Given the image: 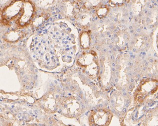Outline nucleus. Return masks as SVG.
<instances>
[{"instance_id":"f257e3e1","label":"nucleus","mask_w":158,"mask_h":126,"mask_svg":"<svg viewBox=\"0 0 158 126\" xmlns=\"http://www.w3.org/2000/svg\"><path fill=\"white\" fill-rule=\"evenodd\" d=\"M158 90V80L154 79L143 80L135 93V100L142 103L149 96L155 93Z\"/></svg>"},{"instance_id":"f03ea898","label":"nucleus","mask_w":158,"mask_h":126,"mask_svg":"<svg viewBox=\"0 0 158 126\" xmlns=\"http://www.w3.org/2000/svg\"><path fill=\"white\" fill-rule=\"evenodd\" d=\"M25 0H13L2 11V16L5 20L10 21L18 16L21 17L24 9Z\"/></svg>"},{"instance_id":"7ed1b4c3","label":"nucleus","mask_w":158,"mask_h":126,"mask_svg":"<svg viewBox=\"0 0 158 126\" xmlns=\"http://www.w3.org/2000/svg\"><path fill=\"white\" fill-rule=\"evenodd\" d=\"M34 13V5L31 0H25L24 3V9L23 11L20 20L21 22L19 23L20 25L24 26L30 22L32 16Z\"/></svg>"},{"instance_id":"20e7f679","label":"nucleus","mask_w":158,"mask_h":126,"mask_svg":"<svg viewBox=\"0 0 158 126\" xmlns=\"http://www.w3.org/2000/svg\"><path fill=\"white\" fill-rule=\"evenodd\" d=\"M148 1V0H131L132 11L134 12H139L147 4Z\"/></svg>"},{"instance_id":"39448f33","label":"nucleus","mask_w":158,"mask_h":126,"mask_svg":"<svg viewBox=\"0 0 158 126\" xmlns=\"http://www.w3.org/2000/svg\"><path fill=\"white\" fill-rule=\"evenodd\" d=\"M80 43L83 49H88L90 45V36L88 32L82 33L80 37Z\"/></svg>"},{"instance_id":"423d86ee","label":"nucleus","mask_w":158,"mask_h":126,"mask_svg":"<svg viewBox=\"0 0 158 126\" xmlns=\"http://www.w3.org/2000/svg\"><path fill=\"white\" fill-rule=\"evenodd\" d=\"M110 12V8L107 5H101L98 7L96 11V13L98 17L102 18L105 17Z\"/></svg>"},{"instance_id":"0eeeda50","label":"nucleus","mask_w":158,"mask_h":126,"mask_svg":"<svg viewBox=\"0 0 158 126\" xmlns=\"http://www.w3.org/2000/svg\"><path fill=\"white\" fill-rule=\"evenodd\" d=\"M103 0H84V5L87 9L98 8L101 5Z\"/></svg>"},{"instance_id":"6e6552de","label":"nucleus","mask_w":158,"mask_h":126,"mask_svg":"<svg viewBox=\"0 0 158 126\" xmlns=\"http://www.w3.org/2000/svg\"><path fill=\"white\" fill-rule=\"evenodd\" d=\"M131 0H109V4L111 7H123L129 3Z\"/></svg>"},{"instance_id":"1a4fd4ad","label":"nucleus","mask_w":158,"mask_h":126,"mask_svg":"<svg viewBox=\"0 0 158 126\" xmlns=\"http://www.w3.org/2000/svg\"><path fill=\"white\" fill-rule=\"evenodd\" d=\"M56 0H39L40 6L43 8H48L51 7L55 4Z\"/></svg>"},{"instance_id":"9d476101","label":"nucleus","mask_w":158,"mask_h":126,"mask_svg":"<svg viewBox=\"0 0 158 126\" xmlns=\"http://www.w3.org/2000/svg\"><path fill=\"white\" fill-rule=\"evenodd\" d=\"M1 6L2 7H6L10 3H11V0H1Z\"/></svg>"},{"instance_id":"9b49d317","label":"nucleus","mask_w":158,"mask_h":126,"mask_svg":"<svg viewBox=\"0 0 158 126\" xmlns=\"http://www.w3.org/2000/svg\"><path fill=\"white\" fill-rule=\"evenodd\" d=\"M50 91H52V92H53L55 91V87H50Z\"/></svg>"},{"instance_id":"f8f14e48","label":"nucleus","mask_w":158,"mask_h":126,"mask_svg":"<svg viewBox=\"0 0 158 126\" xmlns=\"http://www.w3.org/2000/svg\"><path fill=\"white\" fill-rule=\"evenodd\" d=\"M23 83H27V80L26 79H23L22 80Z\"/></svg>"},{"instance_id":"ddd939ff","label":"nucleus","mask_w":158,"mask_h":126,"mask_svg":"<svg viewBox=\"0 0 158 126\" xmlns=\"http://www.w3.org/2000/svg\"><path fill=\"white\" fill-rule=\"evenodd\" d=\"M34 79L35 80H37V79H38V75H35V76H34Z\"/></svg>"},{"instance_id":"4468645a","label":"nucleus","mask_w":158,"mask_h":126,"mask_svg":"<svg viewBox=\"0 0 158 126\" xmlns=\"http://www.w3.org/2000/svg\"><path fill=\"white\" fill-rule=\"evenodd\" d=\"M30 70L32 72H34L35 71L34 68V67H32V66H31L30 67Z\"/></svg>"},{"instance_id":"2eb2a0df","label":"nucleus","mask_w":158,"mask_h":126,"mask_svg":"<svg viewBox=\"0 0 158 126\" xmlns=\"http://www.w3.org/2000/svg\"><path fill=\"white\" fill-rule=\"evenodd\" d=\"M23 77H24V79H27V80H28V79H29V77H28V76H27V75H25V76H24Z\"/></svg>"},{"instance_id":"dca6fc26","label":"nucleus","mask_w":158,"mask_h":126,"mask_svg":"<svg viewBox=\"0 0 158 126\" xmlns=\"http://www.w3.org/2000/svg\"><path fill=\"white\" fill-rule=\"evenodd\" d=\"M24 72L23 71H21V72H20V75L21 76H23L24 75Z\"/></svg>"},{"instance_id":"f3484780","label":"nucleus","mask_w":158,"mask_h":126,"mask_svg":"<svg viewBox=\"0 0 158 126\" xmlns=\"http://www.w3.org/2000/svg\"><path fill=\"white\" fill-rule=\"evenodd\" d=\"M50 87H54V83H52H52H51L50 84Z\"/></svg>"},{"instance_id":"a211bd4d","label":"nucleus","mask_w":158,"mask_h":126,"mask_svg":"<svg viewBox=\"0 0 158 126\" xmlns=\"http://www.w3.org/2000/svg\"><path fill=\"white\" fill-rule=\"evenodd\" d=\"M35 83L33 82H31L30 83V85L31 86H34Z\"/></svg>"},{"instance_id":"6ab92c4d","label":"nucleus","mask_w":158,"mask_h":126,"mask_svg":"<svg viewBox=\"0 0 158 126\" xmlns=\"http://www.w3.org/2000/svg\"><path fill=\"white\" fill-rule=\"evenodd\" d=\"M25 88L26 89H29L30 88V87L29 86H26Z\"/></svg>"},{"instance_id":"aec40b11","label":"nucleus","mask_w":158,"mask_h":126,"mask_svg":"<svg viewBox=\"0 0 158 126\" xmlns=\"http://www.w3.org/2000/svg\"><path fill=\"white\" fill-rule=\"evenodd\" d=\"M49 124L50 125H52L53 124V121H50L49 122Z\"/></svg>"},{"instance_id":"412c9836","label":"nucleus","mask_w":158,"mask_h":126,"mask_svg":"<svg viewBox=\"0 0 158 126\" xmlns=\"http://www.w3.org/2000/svg\"><path fill=\"white\" fill-rule=\"evenodd\" d=\"M15 69L16 70V72H18V68L17 67H15Z\"/></svg>"},{"instance_id":"4be33fe9","label":"nucleus","mask_w":158,"mask_h":126,"mask_svg":"<svg viewBox=\"0 0 158 126\" xmlns=\"http://www.w3.org/2000/svg\"><path fill=\"white\" fill-rule=\"evenodd\" d=\"M34 113H35V114H36V115L38 114V111L34 110Z\"/></svg>"},{"instance_id":"5701e85b","label":"nucleus","mask_w":158,"mask_h":126,"mask_svg":"<svg viewBox=\"0 0 158 126\" xmlns=\"http://www.w3.org/2000/svg\"><path fill=\"white\" fill-rule=\"evenodd\" d=\"M57 92H58V93H60V92H61V91H60V89L59 88H57Z\"/></svg>"},{"instance_id":"b1692460","label":"nucleus","mask_w":158,"mask_h":126,"mask_svg":"<svg viewBox=\"0 0 158 126\" xmlns=\"http://www.w3.org/2000/svg\"><path fill=\"white\" fill-rule=\"evenodd\" d=\"M10 111H11V112H12V113H14V111L13 110V109H11V108H10Z\"/></svg>"},{"instance_id":"393cba45","label":"nucleus","mask_w":158,"mask_h":126,"mask_svg":"<svg viewBox=\"0 0 158 126\" xmlns=\"http://www.w3.org/2000/svg\"><path fill=\"white\" fill-rule=\"evenodd\" d=\"M41 108H42V109H44L45 108V107H44V106L43 105H41Z\"/></svg>"},{"instance_id":"a878e982","label":"nucleus","mask_w":158,"mask_h":126,"mask_svg":"<svg viewBox=\"0 0 158 126\" xmlns=\"http://www.w3.org/2000/svg\"><path fill=\"white\" fill-rule=\"evenodd\" d=\"M70 88L72 90L73 89H74V87L72 86H70Z\"/></svg>"},{"instance_id":"bb28decb","label":"nucleus","mask_w":158,"mask_h":126,"mask_svg":"<svg viewBox=\"0 0 158 126\" xmlns=\"http://www.w3.org/2000/svg\"><path fill=\"white\" fill-rule=\"evenodd\" d=\"M59 97V96L58 95H56V98H58Z\"/></svg>"},{"instance_id":"cd10ccee","label":"nucleus","mask_w":158,"mask_h":126,"mask_svg":"<svg viewBox=\"0 0 158 126\" xmlns=\"http://www.w3.org/2000/svg\"><path fill=\"white\" fill-rule=\"evenodd\" d=\"M14 64H16V63H17V61H16V60H15L14 61Z\"/></svg>"},{"instance_id":"c85d7f7f","label":"nucleus","mask_w":158,"mask_h":126,"mask_svg":"<svg viewBox=\"0 0 158 126\" xmlns=\"http://www.w3.org/2000/svg\"><path fill=\"white\" fill-rule=\"evenodd\" d=\"M35 71L36 72V73H37V72H38V70L36 69H35Z\"/></svg>"},{"instance_id":"c756f323","label":"nucleus","mask_w":158,"mask_h":126,"mask_svg":"<svg viewBox=\"0 0 158 126\" xmlns=\"http://www.w3.org/2000/svg\"><path fill=\"white\" fill-rule=\"evenodd\" d=\"M64 107H65V108H67V104H65V105H64Z\"/></svg>"},{"instance_id":"7c9ffc66","label":"nucleus","mask_w":158,"mask_h":126,"mask_svg":"<svg viewBox=\"0 0 158 126\" xmlns=\"http://www.w3.org/2000/svg\"><path fill=\"white\" fill-rule=\"evenodd\" d=\"M82 109H84V108H85L84 105H82Z\"/></svg>"},{"instance_id":"2f4dec72","label":"nucleus","mask_w":158,"mask_h":126,"mask_svg":"<svg viewBox=\"0 0 158 126\" xmlns=\"http://www.w3.org/2000/svg\"><path fill=\"white\" fill-rule=\"evenodd\" d=\"M57 110V108H55L54 109V111H56Z\"/></svg>"},{"instance_id":"473e14b6","label":"nucleus","mask_w":158,"mask_h":126,"mask_svg":"<svg viewBox=\"0 0 158 126\" xmlns=\"http://www.w3.org/2000/svg\"><path fill=\"white\" fill-rule=\"evenodd\" d=\"M33 86H31L30 87V89H33Z\"/></svg>"},{"instance_id":"72a5a7b5","label":"nucleus","mask_w":158,"mask_h":126,"mask_svg":"<svg viewBox=\"0 0 158 126\" xmlns=\"http://www.w3.org/2000/svg\"><path fill=\"white\" fill-rule=\"evenodd\" d=\"M28 106H29V107H33V105H29V104H28Z\"/></svg>"},{"instance_id":"f704fd0d","label":"nucleus","mask_w":158,"mask_h":126,"mask_svg":"<svg viewBox=\"0 0 158 126\" xmlns=\"http://www.w3.org/2000/svg\"><path fill=\"white\" fill-rule=\"evenodd\" d=\"M66 90H69V87L68 86L66 87Z\"/></svg>"},{"instance_id":"c9c22d12","label":"nucleus","mask_w":158,"mask_h":126,"mask_svg":"<svg viewBox=\"0 0 158 126\" xmlns=\"http://www.w3.org/2000/svg\"><path fill=\"white\" fill-rule=\"evenodd\" d=\"M54 82H55V83L56 84H58V83H57V82L56 81V80H55V81H54Z\"/></svg>"},{"instance_id":"e433bc0d","label":"nucleus","mask_w":158,"mask_h":126,"mask_svg":"<svg viewBox=\"0 0 158 126\" xmlns=\"http://www.w3.org/2000/svg\"><path fill=\"white\" fill-rule=\"evenodd\" d=\"M77 100H78V101H80V99L79 98H77Z\"/></svg>"},{"instance_id":"4c0bfd02","label":"nucleus","mask_w":158,"mask_h":126,"mask_svg":"<svg viewBox=\"0 0 158 126\" xmlns=\"http://www.w3.org/2000/svg\"><path fill=\"white\" fill-rule=\"evenodd\" d=\"M54 119L56 120L57 121H59V120H58L57 119H56L55 118H54Z\"/></svg>"},{"instance_id":"58836bf2","label":"nucleus","mask_w":158,"mask_h":126,"mask_svg":"<svg viewBox=\"0 0 158 126\" xmlns=\"http://www.w3.org/2000/svg\"><path fill=\"white\" fill-rule=\"evenodd\" d=\"M4 121V120L2 119H1V122H2V121Z\"/></svg>"},{"instance_id":"ea45409f","label":"nucleus","mask_w":158,"mask_h":126,"mask_svg":"<svg viewBox=\"0 0 158 126\" xmlns=\"http://www.w3.org/2000/svg\"><path fill=\"white\" fill-rule=\"evenodd\" d=\"M2 55H3V54H2V53H1V57H2Z\"/></svg>"},{"instance_id":"a19ab883","label":"nucleus","mask_w":158,"mask_h":126,"mask_svg":"<svg viewBox=\"0 0 158 126\" xmlns=\"http://www.w3.org/2000/svg\"><path fill=\"white\" fill-rule=\"evenodd\" d=\"M46 68H47V69H49V67H48V66H46Z\"/></svg>"},{"instance_id":"79ce46f5","label":"nucleus","mask_w":158,"mask_h":126,"mask_svg":"<svg viewBox=\"0 0 158 126\" xmlns=\"http://www.w3.org/2000/svg\"><path fill=\"white\" fill-rule=\"evenodd\" d=\"M90 84H91V85H92L93 83L92 82H90Z\"/></svg>"},{"instance_id":"37998d69","label":"nucleus","mask_w":158,"mask_h":126,"mask_svg":"<svg viewBox=\"0 0 158 126\" xmlns=\"http://www.w3.org/2000/svg\"><path fill=\"white\" fill-rule=\"evenodd\" d=\"M66 80H67L66 79H64V81L65 82L66 81Z\"/></svg>"},{"instance_id":"c03bdc74","label":"nucleus","mask_w":158,"mask_h":126,"mask_svg":"<svg viewBox=\"0 0 158 126\" xmlns=\"http://www.w3.org/2000/svg\"><path fill=\"white\" fill-rule=\"evenodd\" d=\"M3 48H4V47H3V46H1V49H3Z\"/></svg>"},{"instance_id":"a18cd8bd","label":"nucleus","mask_w":158,"mask_h":126,"mask_svg":"<svg viewBox=\"0 0 158 126\" xmlns=\"http://www.w3.org/2000/svg\"><path fill=\"white\" fill-rule=\"evenodd\" d=\"M37 85H38V83H36V85H36V86H37Z\"/></svg>"},{"instance_id":"49530a36","label":"nucleus","mask_w":158,"mask_h":126,"mask_svg":"<svg viewBox=\"0 0 158 126\" xmlns=\"http://www.w3.org/2000/svg\"><path fill=\"white\" fill-rule=\"evenodd\" d=\"M49 119L51 120V118H49Z\"/></svg>"},{"instance_id":"de8ad7c7","label":"nucleus","mask_w":158,"mask_h":126,"mask_svg":"<svg viewBox=\"0 0 158 126\" xmlns=\"http://www.w3.org/2000/svg\"><path fill=\"white\" fill-rule=\"evenodd\" d=\"M0 111H1V112H2V109H0Z\"/></svg>"},{"instance_id":"09e8293b","label":"nucleus","mask_w":158,"mask_h":126,"mask_svg":"<svg viewBox=\"0 0 158 126\" xmlns=\"http://www.w3.org/2000/svg\"><path fill=\"white\" fill-rule=\"evenodd\" d=\"M77 1H80V0H77Z\"/></svg>"}]
</instances>
